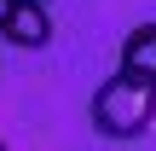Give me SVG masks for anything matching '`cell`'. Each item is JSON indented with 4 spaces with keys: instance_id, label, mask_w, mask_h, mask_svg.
Here are the masks:
<instances>
[{
    "instance_id": "obj_3",
    "label": "cell",
    "mask_w": 156,
    "mask_h": 151,
    "mask_svg": "<svg viewBox=\"0 0 156 151\" xmlns=\"http://www.w3.org/2000/svg\"><path fill=\"white\" fill-rule=\"evenodd\" d=\"M116 70H127L139 81H156V23H133L122 35V64Z\"/></svg>"
},
{
    "instance_id": "obj_2",
    "label": "cell",
    "mask_w": 156,
    "mask_h": 151,
    "mask_svg": "<svg viewBox=\"0 0 156 151\" xmlns=\"http://www.w3.org/2000/svg\"><path fill=\"white\" fill-rule=\"evenodd\" d=\"M0 41H6V47H23V52L52 47L46 0H6V12H0Z\"/></svg>"
},
{
    "instance_id": "obj_1",
    "label": "cell",
    "mask_w": 156,
    "mask_h": 151,
    "mask_svg": "<svg viewBox=\"0 0 156 151\" xmlns=\"http://www.w3.org/2000/svg\"><path fill=\"white\" fill-rule=\"evenodd\" d=\"M87 116H93V134L110 140V145H127V140L151 134V122H156V81H139V76H127V70L104 76V81L93 87Z\"/></svg>"
}]
</instances>
